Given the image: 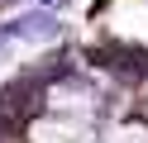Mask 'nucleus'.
Returning <instances> with one entry per match:
<instances>
[{
    "instance_id": "1",
    "label": "nucleus",
    "mask_w": 148,
    "mask_h": 143,
    "mask_svg": "<svg viewBox=\"0 0 148 143\" xmlns=\"http://www.w3.org/2000/svg\"><path fill=\"white\" fill-rule=\"evenodd\" d=\"M34 143H91V129L72 119H43L34 124Z\"/></svg>"
},
{
    "instance_id": "2",
    "label": "nucleus",
    "mask_w": 148,
    "mask_h": 143,
    "mask_svg": "<svg viewBox=\"0 0 148 143\" xmlns=\"http://www.w3.org/2000/svg\"><path fill=\"white\" fill-rule=\"evenodd\" d=\"M105 143H148V129H134V124H119Z\"/></svg>"
}]
</instances>
